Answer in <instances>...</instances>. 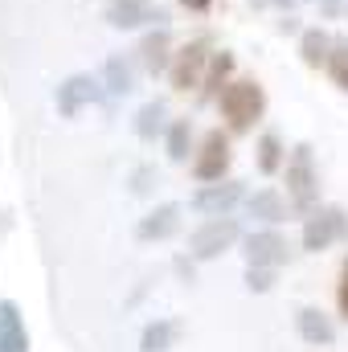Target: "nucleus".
Segmentation results:
<instances>
[{
  "label": "nucleus",
  "mask_w": 348,
  "mask_h": 352,
  "mask_svg": "<svg viewBox=\"0 0 348 352\" xmlns=\"http://www.w3.org/2000/svg\"><path fill=\"white\" fill-rule=\"evenodd\" d=\"M217 111L230 135H250L266 115V90L259 78H230V87L217 94Z\"/></svg>",
  "instance_id": "f257e3e1"
},
{
  "label": "nucleus",
  "mask_w": 348,
  "mask_h": 352,
  "mask_svg": "<svg viewBox=\"0 0 348 352\" xmlns=\"http://www.w3.org/2000/svg\"><path fill=\"white\" fill-rule=\"evenodd\" d=\"M283 184H287L291 213L307 217L312 209H320V168H316V148H312V144H295V148L287 152Z\"/></svg>",
  "instance_id": "f03ea898"
},
{
  "label": "nucleus",
  "mask_w": 348,
  "mask_h": 352,
  "mask_svg": "<svg viewBox=\"0 0 348 352\" xmlns=\"http://www.w3.org/2000/svg\"><path fill=\"white\" fill-rule=\"evenodd\" d=\"M234 246H242V226H238V217H205V221L188 234V254H193L197 263H213V258H221V254L234 250Z\"/></svg>",
  "instance_id": "7ed1b4c3"
},
{
  "label": "nucleus",
  "mask_w": 348,
  "mask_h": 352,
  "mask_svg": "<svg viewBox=\"0 0 348 352\" xmlns=\"http://www.w3.org/2000/svg\"><path fill=\"white\" fill-rule=\"evenodd\" d=\"M299 242H303L307 254H324V250L348 242V213L340 205H320V209H312V213L303 217Z\"/></svg>",
  "instance_id": "20e7f679"
},
{
  "label": "nucleus",
  "mask_w": 348,
  "mask_h": 352,
  "mask_svg": "<svg viewBox=\"0 0 348 352\" xmlns=\"http://www.w3.org/2000/svg\"><path fill=\"white\" fill-rule=\"evenodd\" d=\"M234 164V152H230V131L221 127H209L193 152V180L197 184H213V180H226Z\"/></svg>",
  "instance_id": "39448f33"
},
{
  "label": "nucleus",
  "mask_w": 348,
  "mask_h": 352,
  "mask_svg": "<svg viewBox=\"0 0 348 352\" xmlns=\"http://www.w3.org/2000/svg\"><path fill=\"white\" fill-rule=\"evenodd\" d=\"M209 58H213V41H209L205 33H201V37H193V41H184V45L173 54V66H168V82H173V90L184 94V90L201 87Z\"/></svg>",
  "instance_id": "423d86ee"
},
{
  "label": "nucleus",
  "mask_w": 348,
  "mask_h": 352,
  "mask_svg": "<svg viewBox=\"0 0 348 352\" xmlns=\"http://www.w3.org/2000/svg\"><path fill=\"white\" fill-rule=\"evenodd\" d=\"M246 201V184L242 180H213V184H201L193 197H188V209L201 213V217H234V209Z\"/></svg>",
  "instance_id": "0eeeda50"
},
{
  "label": "nucleus",
  "mask_w": 348,
  "mask_h": 352,
  "mask_svg": "<svg viewBox=\"0 0 348 352\" xmlns=\"http://www.w3.org/2000/svg\"><path fill=\"white\" fill-rule=\"evenodd\" d=\"M102 16H107V25H111V29H123V33H131V29H160V25H168V8H160L156 0H107Z\"/></svg>",
  "instance_id": "6e6552de"
},
{
  "label": "nucleus",
  "mask_w": 348,
  "mask_h": 352,
  "mask_svg": "<svg viewBox=\"0 0 348 352\" xmlns=\"http://www.w3.org/2000/svg\"><path fill=\"white\" fill-rule=\"evenodd\" d=\"M102 98H107L102 78H90V74H70V78H62L58 90H54V107H58L62 119H74L83 107H94Z\"/></svg>",
  "instance_id": "1a4fd4ad"
},
{
  "label": "nucleus",
  "mask_w": 348,
  "mask_h": 352,
  "mask_svg": "<svg viewBox=\"0 0 348 352\" xmlns=\"http://www.w3.org/2000/svg\"><path fill=\"white\" fill-rule=\"evenodd\" d=\"M287 254H291V246L279 234V226H262L254 234H242V258H246V266H274L279 270L287 263Z\"/></svg>",
  "instance_id": "9d476101"
},
{
  "label": "nucleus",
  "mask_w": 348,
  "mask_h": 352,
  "mask_svg": "<svg viewBox=\"0 0 348 352\" xmlns=\"http://www.w3.org/2000/svg\"><path fill=\"white\" fill-rule=\"evenodd\" d=\"M173 54H176V50H173V33H168V25H160V29H144L140 50H135V62H140V70H144V74H152V78L168 74Z\"/></svg>",
  "instance_id": "9b49d317"
},
{
  "label": "nucleus",
  "mask_w": 348,
  "mask_h": 352,
  "mask_svg": "<svg viewBox=\"0 0 348 352\" xmlns=\"http://www.w3.org/2000/svg\"><path fill=\"white\" fill-rule=\"evenodd\" d=\"M180 205L176 201H164V205H156V209H148L144 217H140V226H135V238L144 242V246H152V242H168L176 230H180Z\"/></svg>",
  "instance_id": "f8f14e48"
},
{
  "label": "nucleus",
  "mask_w": 348,
  "mask_h": 352,
  "mask_svg": "<svg viewBox=\"0 0 348 352\" xmlns=\"http://www.w3.org/2000/svg\"><path fill=\"white\" fill-rule=\"evenodd\" d=\"M295 328H299V340L312 344V349L336 344V324H332V316L320 311V307H299V311H295Z\"/></svg>",
  "instance_id": "ddd939ff"
},
{
  "label": "nucleus",
  "mask_w": 348,
  "mask_h": 352,
  "mask_svg": "<svg viewBox=\"0 0 348 352\" xmlns=\"http://www.w3.org/2000/svg\"><path fill=\"white\" fill-rule=\"evenodd\" d=\"M230 78H234V54H230V50H213V58H209V66H205V78H201V87H197V102H201V107L217 102V94L230 87Z\"/></svg>",
  "instance_id": "4468645a"
},
{
  "label": "nucleus",
  "mask_w": 348,
  "mask_h": 352,
  "mask_svg": "<svg viewBox=\"0 0 348 352\" xmlns=\"http://www.w3.org/2000/svg\"><path fill=\"white\" fill-rule=\"evenodd\" d=\"M242 209H246V217H254V221H262V226H283L291 201H287L279 188H259V192H246Z\"/></svg>",
  "instance_id": "2eb2a0df"
},
{
  "label": "nucleus",
  "mask_w": 348,
  "mask_h": 352,
  "mask_svg": "<svg viewBox=\"0 0 348 352\" xmlns=\"http://www.w3.org/2000/svg\"><path fill=\"white\" fill-rule=\"evenodd\" d=\"M0 352H29V328L12 299H0Z\"/></svg>",
  "instance_id": "dca6fc26"
},
{
  "label": "nucleus",
  "mask_w": 348,
  "mask_h": 352,
  "mask_svg": "<svg viewBox=\"0 0 348 352\" xmlns=\"http://www.w3.org/2000/svg\"><path fill=\"white\" fill-rule=\"evenodd\" d=\"M102 87H107V98H123L135 90V62L127 54H111L102 62Z\"/></svg>",
  "instance_id": "f3484780"
},
{
  "label": "nucleus",
  "mask_w": 348,
  "mask_h": 352,
  "mask_svg": "<svg viewBox=\"0 0 348 352\" xmlns=\"http://www.w3.org/2000/svg\"><path fill=\"white\" fill-rule=\"evenodd\" d=\"M332 33L324 29V25H312V29H303L299 33V62L307 66V70H324V62H328V54H332Z\"/></svg>",
  "instance_id": "a211bd4d"
},
{
  "label": "nucleus",
  "mask_w": 348,
  "mask_h": 352,
  "mask_svg": "<svg viewBox=\"0 0 348 352\" xmlns=\"http://www.w3.org/2000/svg\"><path fill=\"white\" fill-rule=\"evenodd\" d=\"M168 107L160 102V98H148L140 111H135V119H131V127H135V135L144 140V144H156L164 131H168Z\"/></svg>",
  "instance_id": "6ab92c4d"
},
{
  "label": "nucleus",
  "mask_w": 348,
  "mask_h": 352,
  "mask_svg": "<svg viewBox=\"0 0 348 352\" xmlns=\"http://www.w3.org/2000/svg\"><path fill=\"white\" fill-rule=\"evenodd\" d=\"M180 332H184V324H180V320L160 316V320L144 324V332H140V352H168V349H176Z\"/></svg>",
  "instance_id": "aec40b11"
},
{
  "label": "nucleus",
  "mask_w": 348,
  "mask_h": 352,
  "mask_svg": "<svg viewBox=\"0 0 348 352\" xmlns=\"http://www.w3.org/2000/svg\"><path fill=\"white\" fill-rule=\"evenodd\" d=\"M254 164L262 176H279L287 164V148H283V135L279 131H262L259 144H254Z\"/></svg>",
  "instance_id": "412c9836"
},
{
  "label": "nucleus",
  "mask_w": 348,
  "mask_h": 352,
  "mask_svg": "<svg viewBox=\"0 0 348 352\" xmlns=\"http://www.w3.org/2000/svg\"><path fill=\"white\" fill-rule=\"evenodd\" d=\"M164 152L173 164H184L197 148H193V119H173L168 131H164Z\"/></svg>",
  "instance_id": "4be33fe9"
},
{
  "label": "nucleus",
  "mask_w": 348,
  "mask_h": 352,
  "mask_svg": "<svg viewBox=\"0 0 348 352\" xmlns=\"http://www.w3.org/2000/svg\"><path fill=\"white\" fill-rule=\"evenodd\" d=\"M324 74L332 78L336 90L348 94V37H336V41H332V54H328V62H324Z\"/></svg>",
  "instance_id": "5701e85b"
},
{
  "label": "nucleus",
  "mask_w": 348,
  "mask_h": 352,
  "mask_svg": "<svg viewBox=\"0 0 348 352\" xmlns=\"http://www.w3.org/2000/svg\"><path fill=\"white\" fill-rule=\"evenodd\" d=\"M274 283H279V270L274 266H246V291L266 295V291H274Z\"/></svg>",
  "instance_id": "b1692460"
},
{
  "label": "nucleus",
  "mask_w": 348,
  "mask_h": 352,
  "mask_svg": "<svg viewBox=\"0 0 348 352\" xmlns=\"http://www.w3.org/2000/svg\"><path fill=\"white\" fill-rule=\"evenodd\" d=\"M336 307H340V316L348 320V254H345V263H340V283H336Z\"/></svg>",
  "instance_id": "393cba45"
},
{
  "label": "nucleus",
  "mask_w": 348,
  "mask_h": 352,
  "mask_svg": "<svg viewBox=\"0 0 348 352\" xmlns=\"http://www.w3.org/2000/svg\"><path fill=\"white\" fill-rule=\"evenodd\" d=\"M152 176H156V168H152V164L135 168V176H131V192H148V188H152Z\"/></svg>",
  "instance_id": "a878e982"
},
{
  "label": "nucleus",
  "mask_w": 348,
  "mask_h": 352,
  "mask_svg": "<svg viewBox=\"0 0 348 352\" xmlns=\"http://www.w3.org/2000/svg\"><path fill=\"white\" fill-rule=\"evenodd\" d=\"M312 4L320 8V16H324V21H336V16L345 12V0H312Z\"/></svg>",
  "instance_id": "bb28decb"
},
{
  "label": "nucleus",
  "mask_w": 348,
  "mask_h": 352,
  "mask_svg": "<svg viewBox=\"0 0 348 352\" xmlns=\"http://www.w3.org/2000/svg\"><path fill=\"white\" fill-rule=\"evenodd\" d=\"M193 263H197V258H193V254H188V258H184V254H180V258H176V274H180V278H184V283H197V266H193Z\"/></svg>",
  "instance_id": "cd10ccee"
},
{
  "label": "nucleus",
  "mask_w": 348,
  "mask_h": 352,
  "mask_svg": "<svg viewBox=\"0 0 348 352\" xmlns=\"http://www.w3.org/2000/svg\"><path fill=\"white\" fill-rule=\"evenodd\" d=\"M254 4H259V8H279V12H295L303 0H254Z\"/></svg>",
  "instance_id": "c85d7f7f"
},
{
  "label": "nucleus",
  "mask_w": 348,
  "mask_h": 352,
  "mask_svg": "<svg viewBox=\"0 0 348 352\" xmlns=\"http://www.w3.org/2000/svg\"><path fill=\"white\" fill-rule=\"evenodd\" d=\"M180 8H188V12H197V16H205L209 8H213V0H176Z\"/></svg>",
  "instance_id": "c756f323"
},
{
  "label": "nucleus",
  "mask_w": 348,
  "mask_h": 352,
  "mask_svg": "<svg viewBox=\"0 0 348 352\" xmlns=\"http://www.w3.org/2000/svg\"><path fill=\"white\" fill-rule=\"evenodd\" d=\"M279 29H283V33H303V29H299V16H295V12H283Z\"/></svg>",
  "instance_id": "7c9ffc66"
},
{
  "label": "nucleus",
  "mask_w": 348,
  "mask_h": 352,
  "mask_svg": "<svg viewBox=\"0 0 348 352\" xmlns=\"http://www.w3.org/2000/svg\"><path fill=\"white\" fill-rule=\"evenodd\" d=\"M345 16H348V0H345Z\"/></svg>",
  "instance_id": "2f4dec72"
}]
</instances>
